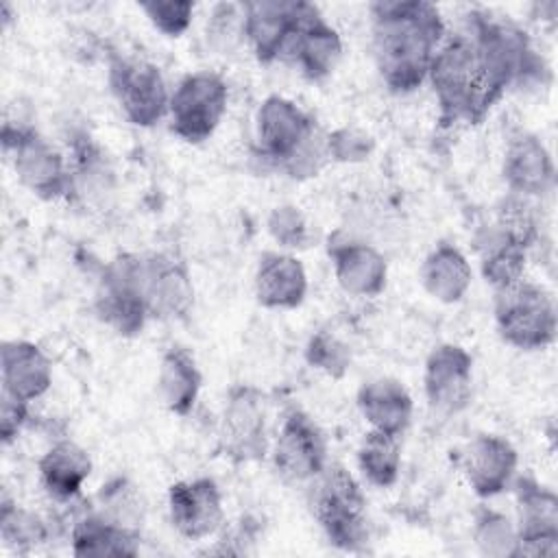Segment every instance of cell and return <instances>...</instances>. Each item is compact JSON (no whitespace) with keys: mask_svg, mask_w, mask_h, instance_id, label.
<instances>
[{"mask_svg":"<svg viewBox=\"0 0 558 558\" xmlns=\"http://www.w3.org/2000/svg\"><path fill=\"white\" fill-rule=\"evenodd\" d=\"M229 100L227 81L216 72L187 74L170 94V129L190 144L205 142L218 129Z\"/></svg>","mask_w":558,"mask_h":558,"instance_id":"8","label":"cell"},{"mask_svg":"<svg viewBox=\"0 0 558 558\" xmlns=\"http://www.w3.org/2000/svg\"><path fill=\"white\" fill-rule=\"evenodd\" d=\"M427 78L434 87L442 124H475L488 113L484 76L469 33L451 35L438 46Z\"/></svg>","mask_w":558,"mask_h":558,"instance_id":"3","label":"cell"},{"mask_svg":"<svg viewBox=\"0 0 558 558\" xmlns=\"http://www.w3.org/2000/svg\"><path fill=\"white\" fill-rule=\"evenodd\" d=\"M70 541L76 556H135L140 549V532L113 523L98 510L76 519Z\"/></svg>","mask_w":558,"mask_h":558,"instance_id":"29","label":"cell"},{"mask_svg":"<svg viewBox=\"0 0 558 558\" xmlns=\"http://www.w3.org/2000/svg\"><path fill=\"white\" fill-rule=\"evenodd\" d=\"M357 408L371 429L401 436L412 418V397L408 388L392 377L364 381L357 390Z\"/></svg>","mask_w":558,"mask_h":558,"instance_id":"24","label":"cell"},{"mask_svg":"<svg viewBox=\"0 0 558 558\" xmlns=\"http://www.w3.org/2000/svg\"><path fill=\"white\" fill-rule=\"evenodd\" d=\"M373 137L355 126H340L327 135V155L331 161L357 163L373 153Z\"/></svg>","mask_w":558,"mask_h":558,"instance_id":"38","label":"cell"},{"mask_svg":"<svg viewBox=\"0 0 558 558\" xmlns=\"http://www.w3.org/2000/svg\"><path fill=\"white\" fill-rule=\"evenodd\" d=\"M473 246L480 255V266L484 279L495 288H506L523 279L527 248L512 240L497 225L482 227L473 235Z\"/></svg>","mask_w":558,"mask_h":558,"instance_id":"26","label":"cell"},{"mask_svg":"<svg viewBox=\"0 0 558 558\" xmlns=\"http://www.w3.org/2000/svg\"><path fill=\"white\" fill-rule=\"evenodd\" d=\"M201 384L203 375L194 355L183 347H170L161 357L157 375V390L163 405L179 416L190 414L198 399Z\"/></svg>","mask_w":558,"mask_h":558,"instance_id":"28","label":"cell"},{"mask_svg":"<svg viewBox=\"0 0 558 558\" xmlns=\"http://www.w3.org/2000/svg\"><path fill=\"white\" fill-rule=\"evenodd\" d=\"M357 466L368 484L388 488L397 482L401 471V442L399 436L371 429L357 447Z\"/></svg>","mask_w":558,"mask_h":558,"instance_id":"30","label":"cell"},{"mask_svg":"<svg viewBox=\"0 0 558 558\" xmlns=\"http://www.w3.org/2000/svg\"><path fill=\"white\" fill-rule=\"evenodd\" d=\"M0 536L11 549L28 551L48 541V525L39 514L20 508L4 493L0 504Z\"/></svg>","mask_w":558,"mask_h":558,"instance_id":"31","label":"cell"},{"mask_svg":"<svg viewBox=\"0 0 558 558\" xmlns=\"http://www.w3.org/2000/svg\"><path fill=\"white\" fill-rule=\"evenodd\" d=\"M303 2L259 0L244 4V39L259 63H272L283 50L299 24Z\"/></svg>","mask_w":558,"mask_h":558,"instance_id":"18","label":"cell"},{"mask_svg":"<svg viewBox=\"0 0 558 558\" xmlns=\"http://www.w3.org/2000/svg\"><path fill=\"white\" fill-rule=\"evenodd\" d=\"M168 512L174 530L181 536L190 541L211 536L225 521L222 495L218 484L209 477L183 480L172 484L168 490Z\"/></svg>","mask_w":558,"mask_h":558,"instance_id":"17","label":"cell"},{"mask_svg":"<svg viewBox=\"0 0 558 558\" xmlns=\"http://www.w3.org/2000/svg\"><path fill=\"white\" fill-rule=\"evenodd\" d=\"M517 462L514 447L506 438L493 434L475 436L462 453L464 477L480 497L504 493L514 482Z\"/></svg>","mask_w":558,"mask_h":558,"instance_id":"19","label":"cell"},{"mask_svg":"<svg viewBox=\"0 0 558 558\" xmlns=\"http://www.w3.org/2000/svg\"><path fill=\"white\" fill-rule=\"evenodd\" d=\"M307 506L333 547L357 551L366 545V497L357 480L342 464L327 462L307 484Z\"/></svg>","mask_w":558,"mask_h":558,"instance_id":"5","label":"cell"},{"mask_svg":"<svg viewBox=\"0 0 558 558\" xmlns=\"http://www.w3.org/2000/svg\"><path fill=\"white\" fill-rule=\"evenodd\" d=\"M373 50L381 81L395 94H410L429 74L442 44L445 24L438 7L425 0L375 2Z\"/></svg>","mask_w":558,"mask_h":558,"instance_id":"1","label":"cell"},{"mask_svg":"<svg viewBox=\"0 0 558 558\" xmlns=\"http://www.w3.org/2000/svg\"><path fill=\"white\" fill-rule=\"evenodd\" d=\"M92 473L89 453L74 440H57L39 458V477L54 501L74 499Z\"/></svg>","mask_w":558,"mask_h":558,"instance_id":"25","label":"cell"},{"mask_svg":"<svg viewBox=\"0 0 558 558\" xmlns=\"http://www.w3.org/2000/svg\"><path fill=\"white\" fill-rule=\"evenodd\" d=\"M469 35L477 50L488 109L510 85L545 70L543 61L532 50L527 33L508 20L488 13H471Z\"/></svg>","mask_w":558,"mask_h":558,"instance_id":"4","label":"cell"},{"mask_svg":"<svg viewBox=\"0 0 558 558\" xmlns=\"http://www.w3.org/2000/svg\"><path fill=\"white\" fill-rule=\"evenodd\" d=\"M473 538L477 547L488 556H517L519 536L510 519L497 510L482 508L475 514Z\"/></svg>","mask_w":558,"mask_h":558,"instance_id":"33","label":"cell"},{"mask_svg":"<svg viewBox=\"0 0 558 558\" xmlns=\"http://www.w3.org/2000/svg\"><path fill=\"white\" fill-rule=\"evenodd\" d=\"M473 270L469 259L453 244L440 242L421 266L423 288L440 303H458L471 288Z\"/></svg>","mask_w":558,"mask_h":558,"instance_id":"27","label":"cell"},{"mask_svg":"<svg viewBox=\"0 0 558 558\" xmlns=\"http://www.w3.org/2000/svg\"><path fill=\"white\" fill-rule=\"evenodd\" d=\"M257 153L292 179L316 177L329 159L327 135H320L312 116L286 96H268L255 116Z\"/></svg>","mask_w":558,"mask_h":558,"instance_id":"2","label":"cell"},{"mask_svg":"<svg viewBox=\"0 0 558 558\" xmlns=\"http://www.w3.org/2000/svg\"><path fill=\"white\" fill-rule=\"evenodd\" d=\"M504 181L510 194L541 196L554 185V161L543 142L525 131L510 137L504 155Z\"/></svg>","mask_w":558,"mask_h":558,"instance_id":"21","label":"cell"},{"mask_svg":"<svg viewBox=\"0 0 558 558\" xmlns=\"http://www.w3.org/2000/svg\"><path fill=\"white\" fill-rule=\"evenodd\" d=\"M305 360L310 366L327 373L333 379L344 377L351 364L349 344L331 329H318L305 347Z\"/></svg>","mask_w":558,"mask_h":558,"instance_id":"34","label":"cell"},{"mask_svg":"<svg viewBox=\"0 0 558 558\" xmlns=\"http://www.w3.org/2000/svg\"><path fill=\"white\" fill-rule=\"evenodd\" d=\"M519 508L517 556H554L558 551V497L532 477L514 480Z\"/></svg>","mask_w":558,"mask_h":558,"instance_id":"14","label":"cell"},{"mask_svg":"<svg viewBox=\"0 0 558 558\" xmlns=\"http://www.w3.org/2000/svg\"><path fill=\"white\" fill-rule=\"evenodd\" d=\"M327 440L314 418L294 408L286 412L272 442V464L292 484H310L327 466Z\"/></svg>","mask_w":558,"mask_h":558,"instance_id":"12","label":"cell"},{"mask_svg":"<svg viewBox=\"0 0 558 558\" xmlns=\"http://www.w3.org/2000/svg\"><path fill=\"white\" fill-rule=\"evenodd\" d=\"M338 286L351 296H377L386 288L388 266L384 255L364 242L329 238L327 244Z\"/></svg>","mask_w":558,"mask_h":558,"instance_id":"20","label":"cell"},{"mask_svg":"<svg viewBox=\"0 0 558 558\" xmlns=\"http://www.w3.org/2000/svg\"><path fill=\"white\" fill-rule=\"evenodd\" d=\"M98 499H100V510H98L100 514H105L107 519H111L122 527L137 532L144 519V504L133 484H129L122 477L111 480L109 484L102 486V490L98 493Z\"/></svg>","mask_w":558,"mask_h":558,"instance_id":"32","label":"cell"},{"mask_svg":"<svg viewBox=\"0 0 558 558\" xmlns=\"http://www.w3.org/2000/svg\"><path fill=\"white\" fill-rule=\"evenodd\" d=\"M0 360L4 392L31 403L50 388L52 362L35 342L7 340L2 342Z\"/></svg>","mask_w":558,"mask_h":558,"instance_id":"22","label":"cell"},{"mask_svg":"<svg viewBox=\"0 0 558 558\" xmlns=\"http://www.w3.org/2000/svg\"><path fill=\"white\" fill-rule=\"evenodd\" d=\"M142 294L148 316L185 318L194 305V286L185 264L168 253L142 255Z\"/></svg>","mask_w":558,"mask_h":558,"instance_id":"13","label":"cell"},{"mask_svg":"<svg viewBox=\"0 0 558 558\" xmlns=\"http://www.w3.org/2000/svg\"><path fill=\"white\" fill-rule=\"evenodd\" d=\"M28 421V401L2 390L0 401V438L4 445L13 442Z\"/></svg>","mask_w":558,"mask_h":558,"instance_id":"39","label":"cell"},{"mask_svg":"<svg viewBox=\"0 0 558 558\" xmlns=\"http://www.w3.org/2000/svg\"><path fill=\"white\" fill-rule=\"evenodd\" d=\"M268 231L279 246L305 248L310 242V227L305 216L294 205H279L268 216Z\"/></svg>","mask_w":558,"mask_h":558,"instance_id":"37","label":"cell"},{"mask_svg":"<svg viewBox=\"0 0 558 558\" xmlns=\"http://www.w3.org/2000/svg\"><path fill=\"white\" fill-rule=\"evenodd\" d=\"M207 39L218 50H231L244 39V4L218 2L207 20Z\"/></svg>","mask_w":558,"mask_h":558,"instance_id":"35","label":"cell"},{"mask_svg":"<svg viewBox=\"0 0 558 558\" xmlns=\"http://www.w3.org/2000/svg\"><path fill=\"white\" fill-rule=\"evenodd\" d=\"M307 294V275L303 264L288 255L266 251L255 270V296L264 307L292 310Z\"/></svg>","mask_w":558,"mask_h":558,"instance_id":"23","label":"cell"},{"mask_svg":"<svg viewBox=\"0 0 558 558\" xmlns=\"http://www.w3.org/2000/svg\"><path fill=\"white\" fill-rule=\"evenodd\" d=\"M2 148L24 187L44 201L70 196L72 174L61 153L52 148L33 126L7 120L2 124Z\"/></svg>","mask_w":558,"mask_h":558,"instance_id":"7","label":"cell"},{"mask_svg":"<svg viewBox=\"0 0 558 558\" xmlns=\"http://www.w3.org/2000/svg\"><path fill=\"white\" fill-rule=\"evenodd\" d=\"M495 323L508 344L525 351L545 349L558 327L554 296L543 286L519 279L495 290Z\"/></svg>","mask_w":558,"mask_h":558,"instance_id":"6","label":"cell"},{"mask_svg":"<svg viewBox=\"0 0 558 558\" xmlns=\"http://www.w3.org/2000/svg\"><path fill=\"white\" fill-rule=\"evenodd\" d=\"M96 312L122 336L144 329L148 310L142 294V255L122 253L107 264L96 292Z\"/></svg>","mask_w":558,"mask_h":558,"instance_id":"10","label":"cell"},{"mask_svg":"<svg viewBox=\"0 0 558 558\" xmlns=\"http://www.w3.org/2000/svg\"><path fill=\"white\" fill-rule=\"evenodd\" d=\"M342 57V39L338 31L325 22L320 11L303 2L299 24L283 50V61L299 65L310 81L327 78Z\"/></svg>","mask_w":558,"mask_h":558,"instance_id":"15","label":"cell"},{"mask_svg":"<svg viewBox=\"0 0 558 558\" xmlns=\"http://www.w3.org/2000/svg\"><path fill=\"white\" fill-rule=\"evenodd\" d=\"M109 85L131 124L153 126L168 116L170 94L155 63L144 59L113 57L109 63Z\"/></svg>","mask_w":558,"mask_h":558,"instance_id":"11","label":"cell"},{"mask_svg":"<svg viewBox=\"0 0 558 558\" xmlns=\"http://www.w3.org/2000/svg\"><path fill=\"white\" fill-rule=\"evenodd\" d=\"M425 395L434 410L456 414L473 392V357L460 344H438L425 362Z\"/></svg>","mask_w":558,"mask_h":558,"instance_id":"16","label":"cell"},{"mask_svg":"<svg viewBox=\"0 0 558 558\" xmlns=\"http://www.w3.org/2000/svg\"><path fill=\"white\" fill-rule=\"evenodd\" d=\"M266 397L248 384L233 386L222 405L218 423L220 451L233 462H255L268 451Z\"/></svg>","mask_w":558,"mask_h":558,"instance_id":"9","label":"cell"},{"mask_svg":"<svg viewBox=\"0 0 558 558\" xmlns=\"http://www.w3.org/2000/svg\"><path fill=\"white\" fill-rule=\"evenodd\" d=\"M140 7L150 24L168 37L183 35L190 28L194 15V2L187 0H148Z\"/></svg>","mask_w":558,"mask_h":558,"instance_id":"36","label":"cell"}]
</instances>
